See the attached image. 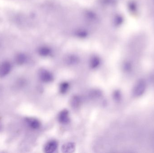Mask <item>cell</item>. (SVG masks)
<instances>
[{"label": "cell", "mask_w": 154, "mask_h": 153, "mask_svg": "<svg viewBox=\"0 0 154 153\" xmlns=\"http://www.w3.org/2000/svg\"><path fill=\"white\" fill-rule=\"evenodd\" d=\"M75 149V146L74 143H69L62 146L61 150L64 153H73Z\"/></svg>", "instance_id": "5b68a950"}, {"label": "cell", "mask_w": 154, "mask_h": 153, "mask_svg": "<svg viewBox=\"0 0 154 153\" xmlns=\"http://www.w3.org/2000/svg\"><path fill=\"white\" fill-rule=\"evenodd\" d=\"M39 76L41 80L44 82H50L53 80V76L52 74L49 71L44 69L40 71Z\"/></svg>", "instance_id": "6da1fadb"}, {"label": "cell", "mask_w": 154, "mask_h": 153, "mask_svg": "<svg viewBox=\"0 0 154 153\" xmlns=\"http://www.w3.org/2000/svg\"><path fill=\"white\" fill-rule=\"evenodd\" d=\"M69 88V84L66 82L62 83L60 87V91L62 93H65L67 92Z\"/></svg>", "instance_id": "ba28073f"}, {"label": "cell", "mask_w": 154, "mask_h": 153, "mask_svg": "<svg viewBox=\"0 0 154 153\" xmlns=\"http://www.w3.org/2000/svg\"><path fill=\"white\" fill-rule=\"evenodd\" d=\"M11 66L9 62H4L1 66L0 68V75L1 76H4L10 72Z\"/></svg>", "instance_id": "277c9868"}, {"label": "cell", "mask_w": 154, "mask_h": 153, "mask_svg": "<svg viewBox=\"0 0 154 153\" xmlns=\"http://www.w3.org/2000/svg\"><path fill=\"white\" fill-rule=\"evenodd\" d=\"M79 99L78 97H74L72 102V104L74 107H77L79 103Z\"/></svg>", "instance_id": "30bf717a"}, {"label": "cell", "mask_w": 154, "mask_h": 153, "mask_svg": "<svg viewBox=\"0 0 154 153\" xmlns=\"http://www.w3.org/2000/svg\"><path fill=\"white\" fill-rule=\"evenodd\" d=\"M26 121L28 125L32 129H38L40 126V123L36 119L29 118Z\"/></svg>", "instance_id": "8992f818"}, {"label": "cell", "mask_w": 154, "mask_h": 153, "mask_svg": "<svg viewBox=\"0 0 154 153\" xmlns=\"http://www.w3.org/2000/svg\"><path fill=\"white\" fill-rule=\"evenodd\" d=\"M100 62L98 59L94 58L91 63V66L92 68H96L99 65Z\"/></svg>", "instance_id": "9c48e42d"}, {"label": "cell", "mask_w": 154, "mask_h": 153, "mask_svg": "<svg viewBox=\"0 0 154 153\" xmlns=\"http://www.w3.org/2000/svg\"><path fill=\"white\" fill-rule=\"evenodd\" d=\"M27 57L24 54H20L17 55L16 57V61L18 64H22L26 62Z\"/></svg>", "instance_id": "52a82bcc"}, {"label": "cell", "mask_w": 154, "mask_h": 153, "mask_svg": "<svg viewBox=\"0 0 154 153\" xmlns=\"http://www.w3.org/2000/svg\"><path fill=\"white\" fill-rule=\"evenodd\" d=\"M58 120L61 124H67L70 121L69 113L67 110H62L58 116Z\"/></svg>", "instance_id": "7a4b0ae2"}, {"label": "cell", "mask_w": 154, "mask_h": 153, "mask_svg": "<svg viewBox=\"0 0 154 153\" xmlns=\"http://www.w3.org/2000/svg\"><path fill=\"white\" fill-rule=\"evenodd\" d=\"M58 143L56 141H50L45 146L44 151L46 153H53L56 151Z\"/></svg>", "instance_id": "3957f363"}]
</instances>
